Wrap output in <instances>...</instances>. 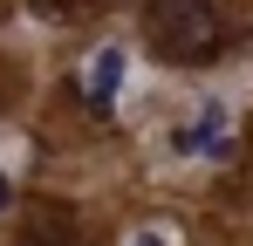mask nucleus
I'll use <instances>...</instances> for the list:
<instances>
[{
  "label": "nucleus",
  "mask_w": 253,
  "mask_h": 246,
  "mask_svg": "<svg viewBox=\"0 0 253 246\" xmlns=\"http://www.w3.org/2000/svg\"><path fill=\"white\" fill-rule=\"evenodd\" d=\"M144 35L158 41V55H171V62H199L219 41V7L212 0H151L144 7Z\"/></svg>",
  "instance_id": "obj_1"
},
{
  "label": "nucleus",
  "mask_w": 253,
  "mask_h": 246,
  "mask_svg": "<svg viewBox=\"0 0 253 246\" xmlns=\"http://www.w3.org/2000/svg\"><path fill=\"white\" fill-rule=\"evenodd\" d=\"M226 144H233V110L226 103H206L185 130H171V151L178 158H226Z\"/></svg>",
  "instance_id": "obj_2"
},
{
  "label": "nucleus",
  "mask_w": 253,
  "mask_h": 246,
  "mask_svg": "<svg viewBox=\"0 0 253 246\" xmlns=\"http://www.w3.org/2000/svg\"><path fill=\"white\" fill-rule=\"evenodd\" d=\"M124 76H130V55L117 48V41L89 55V69H83V103L96 110V117H110V110H117V89H124Z\"/></svg>",
  "instance_id": "obj_3"
},
{
  "label": "nucleus",
  "mask_w": 253,
  "mask_h": 246,
  "mask_svg": "<svg viewBox=\"0 0 253 246\" xmlns=\"http://www.w3.org/2000/svg\"><path fill=\"white\" fill-rule=\"evenodd\" d=\"M124 246H178V233H171V226H144V233H130Z\"/></svg>",
  "instance_id": "obj_4"
},
{
  "label": "nucleus",
  "mask_w": 253,
  "mask_h": 246,
  "mask_svg": "<svg viewBox=\"0 0 253 246\" xmlns=\"http://www.w3.org/2000/svg\"><path fill=\"white\" fill-rule=\"evenodd\" d=\"M35 7H48V14H83V7H96V0H35Z\"/></svg>",
  "instance_id": "obj_5"
},
{
  "label": "nucleus",
  "mask_w": 253,
  "mask_h": 246,
  "mask_svg": "<svg viewBox=\"0 0 253 246\" xmlns=\"http://www.w3.org/2000/svg\"><path fill=\"white\" fill-rule=\"evenodd\" d=\"M7 199H14V185H7V178H0V205H7Z\"/></svg>",
  "instance_id": "obj_6"
}]
</instances>
